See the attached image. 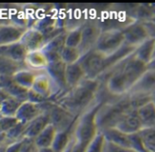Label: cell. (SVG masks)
Instances as JSON below:
<instances>
[{"label":"cell","mask_w":155,"mask_h":152,"mask_svg":"<svg viewBox=\"0 0 155 152\" xmlns=\"http://www.w3.org/2000/svg\"><path fill=\"white\" fill-rule=\"evenodd\" d=\"M152 101H153V102L154 103L155 105V92L153 94V99H152Z\"/></svg>","instance_id":"39"},{"label":"cell","mask_w":155,"mask_h":152,"mask_svg":"<svg viewBox=\"0 0 155 152\" xmlns=\"http://www.w3.org/2000/svg\"><path fill=\"white\" fill-rule=\"evenodd\" d=\"M45 112V110L44 103L35 104L28 101H25L19 108L15 117L20 122L24 124H28L29 122L36 119L39 115H41Z\"/></svg>","instance_id":"15"},{"label":"cell","mask_w":155,"mask_h":152,"mask_svg":"<svg viewBox=\"0 0 155 152\" xmlns=\"http://www.w3.org/2000/svg\"><path fill=\"white\" fill-rule=\"evenodd\" d=\"M20 121L16 117H6L0 116V130L1 133H6L15 128Z\"/></svg>","instance_id":"34"},{"label":"cell","mask_w":155,"mask_h":152,"mask_svg":"<svg viewBox=\"0 0 155 152\" xmlns=\"http://www.w3.org/2000/svg\"><path fill=\"white\" fill-rule=\"evenodd\" d=\"M32 90L41 94L48 101H53L58 95V90L45 70L40 71L37 73Z\"/></svg>","instance_id":"10"},{"label":"cell","mask_w":155,"mask_h":152,"mask_svg":"<svg viewBox=\"0 0 155 152\" xmlns=\"http://www.w3.org/2000/svg\"><path fill=\"white\" fill-rule=\"evenodd\" d=\"M36 152H54V150H52V148L41 149V150H37V149H36Z\"/></svg>","instance_id":"37"},{"label":"cell","mask_w":155,"mask_h":152,"mask_svg":"<svg viewBox=\"0 0 155 152\" xmlns=\"http://www.w3.org/2000/svg\"><path fill=\"white\" fill-rule=\"evenodd\" d=\"M29 52L42 50L46 44L45 34L35 27H29L24 34L20 41Z\"/></svg>","instance_id":"14"},{"label":"cell","mask_w":155,"mask_h":152,"mask_svg":"<svg viewBox=\"0 0 155 152\" xmlns=\"http://www.w3.org/2000/svg\"><path fill=\"white\" fill-rule=\"evenodd\" d=\"M155 59V44H154V49H153V60Z\"/></svg>","instance_id":"41"},{"label":"cell","mask_w":155,"mask_h":152,"mask_svg":"<svg viewBox=\"0 0 155 152\" xmlns=\"http://www.w3.org/2000/svg\"><path fill=\"white\" fill-rule=\"evenodd\" d=\"M27 101L35 104H43L45 102H46L48 100H46L45 97H43L41 94L37 93L36 92H35L34 90H29L28 92V96H27Z\"/></svg>","instance_id":"36"},{"label":"cell","mask_w":155,"mask_h":152,"mask_svg":"<svg viewBox=\"0 0 155 152\" xmlns=\"http://www.w3.org/2000/svg\"><path fill=\"white\" fill-rule=\"evenodd\" d=\"M66 66H67V64H65L60 59V60L49 63L47 68L45 69V72L51 77V79L53 80V82H54V84L58 90V95L53 101H54L59 96H61L62 94L65 93L68 91L67 85H66V81H65Z\"/></svg>","instance_id":"9"},{"label":"cell","mask_w":155,"mask_h":152,"mask_svg":"<svg viewBox=\"0 0 155 152\" xmlns=\"http://www.w3.org/2000/svg\"><path fill=\"white\" fill-rule=\"evenodd\" d=\"M147 71L148 64L134 53L104 75L106 77L104 81L106 91L115 98L124 96Z\"/></svg>","instance_id":"1"},{"label":"cell","mask_w":155,"mask_h":152,"mask_svg":"<svg viewBox=\"0 0 155 152\" xmlns=\"http://www.w3.org/2000/svg\"><path fill=\"white\" fill-rule=\"evenodd\" d=\"M35 152H36V150H35Z\"/></svg>","instance_id":"42"},{"label":"cell","mask_w":155,"mask_h":152,"mask_svg":"<svg viewBox=\"0 0 155 152\" xmlns=\"http://www.w3.org/2000/svg\"><path fill=\"white\" fill-rule=\"evenodd\" d=\"M85 73L86 79H100L106 70V56L95 49L84 54L79 61Z\"/></svg>","instance_id":"6"},{"label":"cell","mask_w":155,"mask_h":152,"mask_svg":"<svg viewBox=\"0 0 155 152\" xmlns=\"http://www.w3.org/2000/svg\"><path fill=\"white\" fill-rule=\"evenodd\" d=\"M58 131L50 123L35 140V146L37 150L51 148Z\"/></svg>","instance_id":"24"},{"label":"cell","mask_w":155,"mask_h":152,"mask_svg":"<svg viewBox=\"0 0 155 152\" xmlns=\"http://www.w3.org/2000/svg\"><path fill=\"white\" fill-rule=\"evenodd\" d=\"M83 54L78 48H73L69 46H65L64 51L61 53V60L65 64H73L79 62L82 58Z\"/></svg>","instance_id":"32"},{"label":"cell","mask_w":155,"mask_h":152,"mask_svg":"<svg viewBox=\"0 0 155 152\" xmlns=\"http://www.w3.org/2000/svg\"><path fill=\"white\" fill-rule=\"evenodd\" d=\"M27 27L15 24H1L0 25V46L8 45L21 41Z\"/></svg>","instance_id":"12"},{"label":"cell","mask_w":155,"mask_h":152,"mask_svg":"<svg viewBox=\"0 0 155 152\" xmlns=\"http://www.w3.org/2000/svg\"><path fill=\"white\" fill-rule=\"evenodd\" d=\"M85 79V73L79 62L73 64H68L66 66L65 81L68 90L76 87Z\"/></svg>","instance_id":"22"},{"label":"cell","mask_w":155,"mask_h":152,"mask_svg":"<svg viewBox=\"0 0 155 152\" xmlns=\"http://www.w3.org/2000/svg\"><path fill=\"white\" fill-rule=\"evenodd\" d=\"M82 28H83V24L74 27L72 29H67L66 46L73 47V48H79L82 42Z\"/></svg>","instance_id":"31"},{"label":"cell","mask_w":155,"mask_h":152,"mask_svg":"<svg viewBox=\"0 0 155 152\" xmlns=\"http://www.w3.org/2000/svg\"><path fill=\"white\" fill-rule=\"evenodd\" d=\"M49 124H50L49 114L45 111L44 113L39 115L36 119L26 124L24 133V138L29 140H35Z\"/></svg>","instance_id":"19"},{"label":"cell","mask_w":155,"mask_h":152,"mask_svg":"<svg viewBox=\"0 0 155 152\" xmlns=\"http://www.w3.org/2000/svg\"><path fill=\"white\" fill-rule=\"evenodd\" d=\"M26 68L25 63H15L5 57H0V74L1 76L13 77L18 71Z\"/></svg>","instance_id":"29"},{"label":"cell","mask_w":155,"mask_h":152,"mask_svg":"<svg viewBox=\"0 0 155 152\" xmlns=\"http://www.w3.org/2000/svg\"><path fill=\"white\" fill-rule=\"evenodd\" d=\"M25 143V139L9 143L7 145H1V148L4 149L5 152H20L23 149Z\"/></svg>","instance_id":"35"},{"label":"cell","mask_w":155,"mask_h":152,"mask_svg":"<svg viewBox=\"0 0 155 152\" xmlns=\"http://www.w3.org/2000/svg\"><path fill=\"white\" fill-rule=\"evenodd\" d=\"M104 102L103 101H99L77 117L72 129V152H86L88 146L100 132L96 118Z\"/></svg>","instance_id":"3"},{"label":"cell","mask_w":155,"mask_h":152,"mask_svg":"<svg viewBox=\"0 0 155 152\" xmlns=\"http://www.w3.org/2000/svg\"><path fill=\"white\" fill-rule=\"evenodd\" d=\"M125 134L138 133L143 130L142 122L139 119L137 110H131L127 112L118 121L115 128Z\"/></svg>","instance_id":"13"},{"label":"cell","mask_w":155,"mask_h":152,"mask_svg":"<svg viewBox=\"0 0 155 152\" xmlns=\"http://www.w3.org/2000/svg\"><path fill=\"white\" fill-rule=\"evenodd\" d=\"M0 78H1V80H0V82H1L0 90L4 91L5 92H6L11 97L17 98V99L22 100L24 102L27 101L29 90L25 89V88L21 87L20 85H18L17 83H15L12 77L1 76Z\"/></svg>","instance_id":"20"},{"label":"cell","mask_w":155,"mask_h":152,"mask_svg":"<svg viewBox=\"0 0 155 152\" xmlns=\"http://www.w3.org/2000/svg\"><path fill=\"white\" fill-rule=\"evenodd\" d=\"M64 152H72V145H71V146H70V147H69Z\"/></svg>","instance_id":"38"},{"label":"cell","mask_w":155,"mask_h":152,"mask_svg":"<svg viewBox=\"0 0 155 152\" xmlns=\"http://www.w3.org/2000/svg\"><path fill=\"white\" fill-rule=\"evenodd\" d=\"M38 73L39 72L37 71L30 70L28 68H24L18 71L16 73H15L12 78L14 82L18 85H20L21 87L27 90H31Z\"/></svg>","instance_id":"26"},{"label":"cell","mask_w":155,"mask_h":152,"mask_svg":"<svg viewBox=\"0 0 155 152\" xmlns=\"http://www.w3.org/2000/svg\"><path fill=\"white\" fill-rule=\"evenodd\" d=\"M44 106L45 110L49 114L50 123L58 131H71L73 129V126L77 119L76 116L50 100L45 102Z\"/></svg>","instance_id":"5"},{"label":"cell","mask_w":155,"mask_h":152,"mask_svg":"<svg viewBox=\"0 0 155 152\" xmlns=\"http://www.w3.org/2000/svg\"><path fill=\"white\" fill-rule=\"evenodd\" d=\"M106 145H107L106 139L104 133L100 131L98 135L95 137V139L88 146L86 152H105Z\"/></svg>","instance_id":"33"},{"label":"cell","mask_w":155,"mask_h":152,"mask_svg":"<svg viewBox=\"0 0 155 152\" xmlns=\"http://www.w3.org/2000/svg\"><path fill=\"white\" fill-rule=\"evenodd\" d=\"M102 32V27L96 22H87L83 24L82 42L78 48L83 55L95 48Z\"/></svg>","instance_id":"8"},{"label":"cell","mask_w":155,"mask_h":152,"mask_svg":"<svg viewBox=\"0 0 155 152\" xmlns=\"http://www.w3.org/2000/svg\"><path fill=\"white\" fill-rule=\"evenodd\" d=\"M143 129L155 128V105L152 102L146 103L137 110Z\"/></svg>","instance_id":"25"},{"label":"cell","mask_w":155,"mask_h":152,"mask_svg":"<svg viewBox=\"0 0 155 152\" xmlns=\"http://www.w3.org/2000/svg\"><path fill=\"white\" fill-rule=\"evenodd\" d=\"M25 64L26 68L30 70L40 72V71H45L47 68L49 64V61L45 53L42 50H38V51L28 53L25 61Z\"/></svg>","instance_id":"23"},{"label":"cell","mask_w":155,"mask_h":152,"mask_svg":"<svg viewBox=\"0 0 155 152\" xmlns=\"http://www.w3.org/2000/svg\"><path fill=\"white\" fill-rule=\"evenodd\" d=\"M154 44L155 38L153 37L149 38L148 40H146L144 43H143L136 48L134 52V55L138 59L145 63L146 64H149L153 61Z\"/></svg>","instance_id":"27"},{"label":"cell","mask_w":155,"mask_h":152,"mask_svg":"<svg viewBox=\"0 0 155 152\" xmlns=\"http://www.w3.org/2000/svg\"><path fill=\"white\" fill-rule=\"evenodd\" d=\"M0 96H1V108H0L1 116L15 117L24 101L19 100L17 98L11 97L2 90H0Z\"/></svg>","instance_id":"21"},{"label":"cell","mask_w":155,"mask_h":152,"mask_svg":"<svg viewBox=\"0 0 155 152\" xmlns=\"http://www.w3.org/2000/svg\"><path fill=\"white\" fill-rule=\"evenodd\" d=\"M139 134L146 151L155 152V128L143 129Z\"/></svg>","instance_id":"30"},{"label":"cell","mask_w":155,"mask_h":152,"mask_svg":"<svg viewBox=\"0 0 155 152\" xmlns=\"http://www.w3.org/2000/svg\"><path fill=\"white\" fill-rule=\"evenodd\" d=\"M124 45H125V37L123 30L112 28L103 30L94 49L107 57L119 51Z\"/></svg>","instance_id":"4"},{"label":"cell","mask_w":155,"mask_h":152,"mask_svg":"<svg viewBox=\"0 0 155 152\" xmlns=\"http://www.w3.org/2000/svg\"><path fill=\"white\" fill-rule=\"evenodd\" d=\"M72 130L58 131L51 148L54 152H64L72 145Z\"/></svg>","instance_id":"28"},{"label":"cell","mask_w":155,"mask_h":152,"mask_svg":"<svg viewBox=\"0 0 155 152\" xmlns=\"http://www.w3.org/2000/svg\"><path fill=\"white\" fill-rule=\"evenodd\" d=\"M28 51L21 42L0 46V57H5L15 63H25Z\"/></svg>","instance_id":"18"},{"label":"cell","mask_w":155,"mask_h":152,"mask_svg":"<svg viewBox=\"0 0 155 152\" xmlns=\"http://www.w3.org/2000/svg\"><path fill=\"white\" fill-rule=\"evenodd\" d=\"M155 92V71L149 70L138 80L128 94H143L153 96Z\"/></svg>","instance_id":"16"},{"label":"cell","mask_w":155,"mask_h":152,"mask_svg":"<svg viewBox=\"0 0 155 152\" xmlns=\"http://www.w3.org/2000/svg\"><path fill=\"white\" fill-rule=\"evenodd\" d=\"M105 152H111L109 150V147H108V144L106 145V149H105Z\"/></svg>","instance_id":"40"},{"label":"cell","mask_w":155,"mask_h":152,"mask_svg":"<svg viewBox=\"0 0 155 152\" xmlns=\"http://www.w3.org/2000/svg\"><path fill=\"white\" fill-rule=\"evenodd\" d=\"M104 133L107 142L109 144H112L117 148H120L124 150L128 151H134L132 148V143H131V139H130V134H125L117 129H108L104 131H101Z\"/></svg>","instance_id":"17"},{"label":"cell","mask_w":155,"mask_h":152,"mask_svg":"<svg viewBox=\"0 0 155 152\" xmlns=\"http://www.w3.org/2000/svg\"><path fill=\"white\" fill-rule=\"evenodd\" d=\"M101 83L102 82L99 79H85L79 85L68 90L53 102L64 107L74 116L79 117L99 102L98 93Z\"/></svg>","instance_id":"2"},{"label":"cell","mask_w":155,"mask_h":152,"mask_svg":"<svg viewBox=\"0 0 155 152\" xmlns=\"http://www.w3.org/2000/svg\"><path fill=\"white\" fill-rule=\"evenodd\" d=\"M66 35L67 29H64L63 32L50 39L43 47L42 51L45 53L49 63L61 59V53L66 46Z\"/></svg>","instance_id":"11"},{"label":"cell","mask_w":155,"mask_h":152,"mask_svg":"<svg viewBox=\"0 0 155 152\" xmlns=\"http://www.w3.org/2000/svg\"><path fill=\"white\" fill-rule=\"evenodd\" d=\"M122 30L125 37V44L136 48L152 37L146 24L137 19L131 22Z\"/></svg>","instance_id":"7"}]
</instances>
